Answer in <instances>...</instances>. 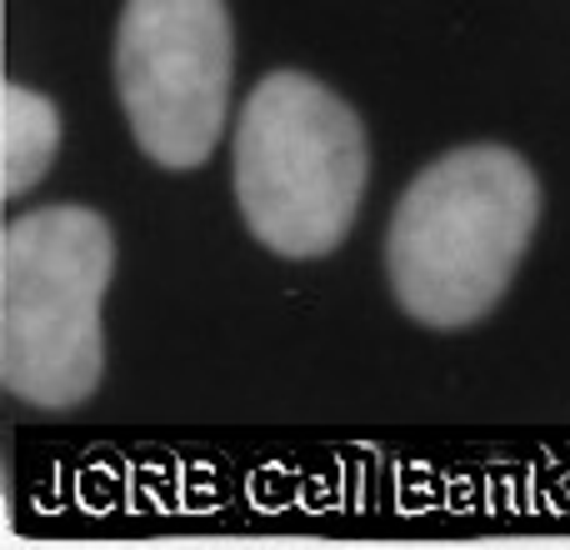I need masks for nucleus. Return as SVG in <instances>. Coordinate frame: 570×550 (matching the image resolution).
<instances>
[{
    "mask_svg": "<svg viewBox=\"0 0 570 550\" xmlns=\"http://www.w3.org/2000/svg\"><path fill=\"white\" fill-rule=\"evenodd\" d=\"M541 216L535 170L505 146H461L405 186L385 230L391 291L431 331H461L505 295Z\"/></svg>",
    "mask_w": 570,
    "mask_h": 550,
    "instance_id": "f257e3e1",
    "label": "nucleus"
},
{
    "mask_svg": "<svg viewBox=\"0 0 570 550\" xmlns=\"http://www.w3.org/2000/svg\"><path fill=\"white\" fill-rule=\"evenodd\" d=\"M116 271L106 216L46 206L16 216L0 236V375L16 401L70 411L90 401L106 371L100 301Z\"/></svg>",
    "mask_w": 570,
    "mask_h": 550,
    "instance_id": "f03ea898",
    "label": "nucleus"
},
{
    "mask_svg": "<svg viewBox=\"0 0 570 550\" xmlns=\"http://www.w3.org/2000/svg\"><path fill=\"white\" fill-rule=\"evenodd\" d=\"M361 116L301 70L250 90L236 126V200L250 236L285 261L331 256L365 196Z\"/></svg>",
    "mask_w": 570,
    "mask_h": 550,
    "instance_id": "7ed1b4c3",
    "label": "nucleus"
},
{
    "mask_svg": "<svg viewBox=\"0 0 570 550\" xmlns=\"http://www.w3.org/2000/svg\"><path fill=\"white\" fill-rule=\"evenodd\" d=\"M230 50L226 0H126L116 86L130 136L156 166L196 170L226 136Z\"/></svg>",
    "mask_w": 570,
    "mask_h": 550,
    "instance_id": "20e7f679",
    "label": "nucleus"
},
{
    "mask_svg": "<svg viewBox=\"0 0 570 550\" xmlns=\"http://www.w3.org/2000/svg\"><path fill=\"white\" fill-rule=\"evenodd\" d=\"M60 150V110L40 90L0 86V196L16 200L50 170Z\"/></svg>",
    "mask_w": 570,
    "mask_h": 550,
    "instance_id": "39448f33",
    "label": "nucleus"
}]
</instances>
